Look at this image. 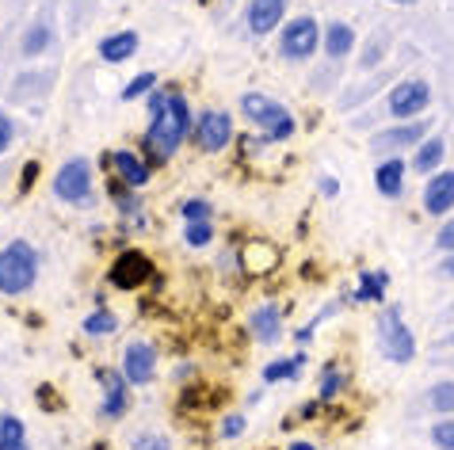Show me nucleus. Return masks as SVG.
<instances>
[{
  "label": "nucleus",
  "mask_w": 454,
  "mask_h": 450,
  "mask_svg": "<svg viewBox=\"0 0 454 450\" xmlns=\"http://www.w3.org/2000/svg\"><path fill=\"white\" fill-rule=\"evenodd\" d=\"M187 134H192V107H187V99L180 92H168V107L149 122L145 145L153 149L157 157H172Z\"/></svg>",
  "instance_id": "1"
},
{
  "label": "nucleus",
  "mask_w": 454,
  "mask_h": 450,
  "mask_svg": "<svg viewBox=\"0 0 454 450\" xmlns=\"http://www.w3.org/2000/svg\"><path fill=\"white\" fill-rule=\"evenodd\" d=\"M35 279H39V256L27 241H12L0 248V294H27Z\"/></svg>",
  "instance_id": "2"
},
{
  "label": "nucleus",
  "mask_w": 454,
  "mask_h": 450,
  "mask_svg": "<svg viewBox=\"0 0 454 450\" xmlns=\"http://www.w3.org/2000/svg\"><path fill=\"white\" fill-rule=\"evenodd\" d=\"M241 115L252 127L263 130V142H286L294 134V115L279 104V99L263 96V92H248L241 96Z\"/></svg>",
  "instance_id": "3"
},
{
  "label": "nucleus",
  "mask_w": 454,
  "mask_h": 450,
  "mask_svg": "<svg viewBox=\"0 0 454 450\" xmlns=\"http://www.w3.org/2000/svg\"><path fill=\"white\" fill-rule=\"evenodd\" d=\"M378 347L389 362H412L416 355V336L401 317V306H386L378 317Z\"/></svg>",
  "instance_id": "4"
},
{
  "label": "nucleus",
  "mask_w": 454,
  "mask_h": 450,
  "mask_svg": "<svg viewBox=\"0 0 454 450\" xmlns=\"http://www.w3.org/2000/svg\"><path fill=\"white\" fill-rule=\"evenodd\" d=\"M325 39V31L317 27V19L313 16H298L283 23V35H279V54L286 61H309L313 54H317V46Z\"/></svg>",
  "instance_id": "5"
},
{
  "label": "nucleus",
  "mask_w": 454,
  "mask_h": 450,
  "mask_svg": "<svg viewBox=\"0 0 454 450\" xmlns=\"http://www.w3.org/2000/svg\"><path fill=\"white\" fill-rule=\"evenodd\" d=\"M386 107H389V115H394L397 122H412V119H420L424 111L432 107V84L420 81V77L401 81V84H394V92H389Z\"/></svg>",
  "instance_id": "6"
},
{
  "label": "nucleus",
  "mask_w": 454,
  "mask_h": 450,
  "mask_svg": "<svg viewBox=\"0 0 454 450\" xmlns=\"http://www.w3.org/2000/svg\"><path fill=\"white\" fill-rule=\"evenodd\" d=\"M427 130H432V119L397 122V127H389V130H378L371 137V149L378 157H401V149H416L420 142H427Z\"/></svg>",
  "instance_id": "7"
},
{
  "label": "nucleus",
  "mask_w": 454,
  "mask_h": 450,
  "mask_svg": "<svg viewBox=\"0 0 454 450\" xmlns=\"http://www.w3.org/2000/svg\"><path fill=\"white\" fill-rule=\"evenodd\" d=\"M54 195L61 203H73V206H84L92 198V165L84 157H73L58 168L54 176Z\"/></svg>",
  "instance_id": "8"
},
{
  "label": "nucleus",
  "mask_w": 454,
  "mask_h": 450,
  "mask_svg": "<svg viewBox=\"0 0 454 450\" xmlns=\"http://www.w3.org/2000/svg\"><path fill=\"white\" fill-rule=\"evenodd\" d=\"M107 279H111V286H119V291H137V286H145L153 279V260L145 252H137V248H126L122 256H115Z\"/></svg>",
  "instance_id": "9"
},
{
  "label": "nucleus",
  "mask_w": 454,
  "mask_h": 450,
  "mask_svg": "<svg viewBox=\"0 0 454 450\" xmlns=\"http://www.w3.org/2000/svg\"><path fill=\"white\" fill-rule=\"evenodd\" d=\"M195 142L207 149V153H218L233 142V115L230 111H207L199 115V127H195Z\"/></svg>",
  "instance_id": "10"
},
{
  "label": "nucleus",
  "mask_w": 454,
  "mask_h": 450,
  "mask_svg": "<svg viewBox=\"0 0 454 450\" xmlns=\"http://www.w3.org/2000/svg\"><path fill=\"white\" fill-rule=\"evenodd\" d=\"M122 374L130 385H149L157 374V352L145 340H130L122 352Z\"/></svg>",
  "instance_id": "11"
},
{
  "label": "nucleus",
  "mask_w": 454,
  "mask_h": 450,
  "mask_svg": "<svg viewBox=\"0 0 454 450\" xmlns=\"http://www.w3.org/2000/svg\"><path fill=\"white\" fill-rule=\"evenodd\" d=\"M454 210V168H439L432 180L424 183V214L443 218Z\"/></svg>",
  "instance_id": "12"
},
{
  "label": "nucleus",
  "mask_w": 454,
  "mask_h": 450,
  "mask_svg": "<svg viewBox=\"0 0 454 450\" xmlns=\"http://www.w3.org/2000/svg\"><path fill=\"white\" fill-rule=\"evenodd\" d=\"M286 16V0H252L248 4V31L252 35H271Z\"/></svg>",
  "instance_id": "13"
},
{
  "label": "nucleus",
  "mask_w": 454,
  "mask_h": 450,
  "mask_svg": "<svg viewBox=\"0 0 454 450\" xmlns=\"http://www.w3.org/2000/svg\"><path fill=\"white\" fill-rule=\"evenodd\" d=\"M99 382H104V390H107V397H104V416L107 420H119L126 408H130V393H126V374H119V370H99Z\"/></svg>",
  "instance_id": "14"
},
{
  "label": "nucleus",
  "mask_w": 454,
  "mask_h": 450,
  "mask_svg": "<svg viewBox=\"0 0 454 450\" xmlns=\"http://www.w3.org/2000/svg\"><path fill=\"white\" fill-rule=\"evenodd\" d=\"M248 332L256 336L260 344H279V336H283V314L271 302L256 306V309H252V317H248Z\"/></svg>",
  "instance_id": "15"
},
{
  "label": "nucleus",
  "mask_w": 454,
  "mask_h": 450,
  "mask_svg": "<svg viewBox=\"0 0 454 450\" xmlns=\"http://www.w3.org/2000/svg\"><path fill=\"white\" fill-rule=\"evenodd\" d=\"M405 172H409V165H405L401 157H386L382 165L374 168V187H378V195L401 198V191H405Z\"/></svg>",
  "instance_id": "16"
},
{
  "label": "nucleus",
  "mask_w": 454,
  "mask_h": 450,
  "mask_svg": "<svg viewBox=\"0 0 454 450\" xmlns=\"http://www.w3.org/2000/svg\"><path fill=\"white\" fill-rule=\"evenodd\" d=\"M443 157H447L443 137H427V142H420L416 145V153H412V172H420V176H435V172L443 168Z\"/></svg>",
  "instance_id": "17"
},
{
  "label": "nucleus",
  "mask_w": 454,
  "mask_h": 450,
  "mask_svg": "<svg viewBox=\"0 0 454 450\" xmlns=\"http://www.w3.org/2000/svg\"><path fill=\"white\" fill-rule=\"evenodd\" d=\"M111 165H115V172H119V180L126 183V187H145L149 183V165L137 153H130V149H119L115 157H111Z\"/></svg>",
  "instance_id": "18"
},
{
  "label": "nucleus",
  "mask_w": 454,
  "mask_h": 450,
  "mask_svg": "<svg viewBox=\"0 0 454 450\" xmlns=\"http://www.w3.org/2000/svg\"><path fill=\"white\" fill-rule=\"evenodd\" d=\"M321 46H325V54H329L333 61L348 58L351 50H356V31H351V23H329V27H325Z\"/></svg>",
  "instance_id": "19"
},
{
  "label": "nucleus",
  "mask_w": 454,
  "mask_h": 450,
  "mask_svg": "<svg viewBox=\"0 0 454 450\" xmlns=\"http://www.w3.org/2000/svg\"><path fill=\"white\" fill-rule=\"evenodd\" d=\"M130 54H137V31H115L99 43V58L111 61V66H119V61H126Z\"/></svg>",
  "instance_id": "20"
},
{
  "label": "nucleus",
  "mask_w": 454,
  "mask_h": 450,
  "mask_svg": "<svg viewBox=\"0 0 454 450\" xmlns=\"http://www.w3.org/2000/svg\"><path fill=\"white\" fill-rule=\"evenodd\" d=\"M386 286L389 275L386 271H359V286H356V302H386Z\"/></svg>",
  "instance_id": "21"
},
{
  "label": "nucleus",
  "mask_w": 454,
  "mask_h": 450,
  "mask_svg": "<svg viewBox=\"0 0 454 450\" xmlns=\"http://www.w3.org/2000/svg\"><path fill=\"white\" fill-rule=\"evenodd\" d=\"M0 450H27V431H23V420L0 416Z\"/></svg>",
  "instance_id": "22"
},
{
  "label": "nucleus",
  "mask_w": 454,
  "mask_h": 450,
  "mask_svg": "<svg viewBox=\"0 0 454 450\" xmlns=\"http://www.w3.org/2000/svg\"><path fill=\"white\" fill-rule=\"evenodd\" d=\"M427 408L435 412V416H454V382H435L432 390H427Z\"/></svg>",
  "instance_id": "23"
},
{
  "label": "nucleus",
  "mask_w": 454,
  "mask_h": 450,
  "mask_svg": "<svg viewBox=\"0 0 454 450\" xmlns=\"http://www.w3.org/2000/svg\"><path fill=\"white\" fill-rule=\"evenodd\" d=\"M348 390V374L336 367V362H329V367L321 370V390H317V397L321 401H333V397H340Z\"/></svg>",
  "instance_id": "24"
},
{
  "label": "nucleus",
  "mask_w": 454,
  "mask_h": 450,
  "mask_svg": "<svg viewBox=\"0 0 454 450\" xmlns=\"http://www.w3.org/2000/svg\"><path fill=\"white\" fill-rule=\"evenodd\" d=\"M301 362H306V355H290V359H275L263 367V382H286V378H298Z\"/></svg>",
  "instance_id": "25"
},
{
  "label": "nucleus",
  "mask_w": 454,
  "mask_h": 450,
  "mask_svg": "<svg viewBox=\"0 0 454 450\" xmlns=\"http://www.w3.org/2000/svg\"><path fill=\"white\" fill-rule=\"evenodd\" d=\"M54 43V35H50V27L46 23H35V27L23 35V54L27 58H39V54H46V46Z\"/></svg>",
  "instance_id": "26"
},
{
  "label": "nucleus",
  "mask_w": 454,
  "mask_h": 450,
  "mask_svg": "<svg viewBox=\"0 0 454 450\" xmlns=\"http://www.w3.org/2000/svg\"><path fill=\"white\" fill-rule=\"evenodd\" d=\"M115 314H107V309H96V314H88L84 317V332L88 336H111L115 332Z\"/></svg>",
  "instance_id": "27"
},
{
  "label": "nucleus",
  "mask_w": 454,
  "mask_h": 450,
  "mask_svg": "<svg viewBox=\"0 0 454 450\" xmlns=\"http://www.w3.org/2000/svg\"><path fill=\"white\" fill-rule=\"evenodd\" d=\"M432 443L435 450H454V416H443L432 423Z\"/></svg>",
  "instance_id": "28"
},
{
  "label": "nucleus",
  "mask_w": 454,
  "mask_h": 450,
  "mask_svg": "<svg viewBox=\"0 0 454 450\" xmlns=\"http://www.w3.org/2000/svg\"><path fill=\"white\" fill-rule=\"evenodd\" d=\"M184 241L192 244V248H203V244H210V241H214V225H210V221H187Z\"/></svg>",
  "instance_id": "29"
},
{
  "label": "nucleus",
  "mask_w": 454,
  "mask_h": 450,
  "mask_svg": "<svg viewBox=\"0 0 454 450\" xmlns=\"http://www.w3.org/2000/svg\"><path fill=\"white\" fill-rule=\"evenodd\" d=\"M153 84H157V73H137V77L122 89V99H137V96L153 92Z\"/></svg>",
  "instance_id": "30"
},
{
  "label": "nucleus",
  "mask_w": 454,
  "mask_h": 450,
  "mask_svg": "<svg viewBox=\"0 0 454 450\" xmlns=\"http://www.w3.org/2000/svg\"><path fill=\"white\" fill-rule=\"evenodd\" d=\"M180 214L187 221H210V203H203V198H187V203L180 206Z\"/></svg>",
  "instance_id": "31"
},
{
  "label": "nucleus",
  "mask_w": 454,
  "mask_h": 450,
  "mask_svg": "<svg viewBox=\"0 0 454 450\" xmlns=\"http://www.w3.org/2000/svg\"><path fill=\"white\" fill-rule=\"evenodd\" d=\"M134 450H172V443L165 439V435H137Z\"/></svg>",
  "instance_id": "32"
},
{
  "label": "nucleus",
  "mask_w": 454,
  "mask_h": 450,
  "mask_svg": "<svg viewBox=\"0 0 454 450\" xmlns=\"http://www.w3.org/2000/svg\"><path fill=\"white\" fill-rule=\"evenodd\" d=\"M435 244H439V248H443V252H447V256L454 252V218H447V221H443V229H439V237H435Z\"/></svg>",
  "instance_id": "33"
},
{
  "label": "nucleus",
  "mask_w": 454,
  "mask_h": 450,
  "mask_svg": "<svg viewBox=\"0 0 454 450\" xmlns=\"http://www.w3.org/2000/svg\"><path fill=\"white\" fill-rule=\"evenodd\" d=\"M245 431V416H225L222 420V439H237Z\"/></svg>",
  "instance_id": "34"
},
{
  "label": "nucleus",
  "mask_w": 454,
  "mask_h": 450,
  "mask_svg": "<svg viewBox=\"0 0 454 450\" xmlns=\"http://www.w3.org/2000/svg\"><path fill=\"white\" fill-rule=\"evenodd\" d=\"M382 46H386V39H374L371 43V50L363 54V69H374L378 66V58H382Z\"/></svg>",
  "instance_id": "35"
},
{
  "label": "nucleus",
  "mask_w": 454,
  "mask_h": 450,
  "mask_svg": "<svg viewBox=\"0 0 454 450\" xmlns=\"http://www.w3.org/2000/svg\"><path fill=\"white\" fill-rule=\"evenodd\" d=\"M12 134H16V130H12V119L4 115V111H0V153H4V149L12 145Z\"/></svg>",
  "instance_id": "36"
},
{
  "label": "nucleus",
  "mask_w": 454,
  "mask_h": 450,
  "mask_svg": "<svg viewBox=\"0 0 454 450\" xmlns=\"http://www.w3.org/2000/svg\"><path fill=\"white\" fill-rule=\"evenodd\" d=\"M439 271H443L447 279H454V252H450V256H443V264H439Z\"/></svg>",
  "instance_id": "37"
},
{
  "label": "nucleus",
  "mask_w": 454,
  "mask_h": 450,
  "mask_svg": "<svg viewBox=\"0 0 454 450\" xmlns=\"http://www.w3.org/2000/svg\"><path fill=\"white\" fill-rule=\"evenodd\" d=\"M336 191H340V183H336V180H321V195H329V198H333Z\"/></svg>",
  "instance_id": "38"
},
{
  "label": "nucleus",
  "mask_w": 454,
  "mask_h": 450,
  "mask_svg": "<svg viewBox=\"0 0 454 450\" xmlns=\"http://www.w3.org/2000/svg\"><path fill=\"white\" fill-rule=\"evenodd\" d=\"M35 172H39V165H27V168H23V187L35 183Z\"/></svg>",
  "instance_id": "39"
},
{
  "label": "nucleus",
  "mask_w": 454,
  "mask_h": 450,
  "mask_svg": "<svg viewBox=\"0 0 454 450\" xmlns=\"http://www.w3.org/2000/svg\"><path fill=\"white\" fill-rule=\"evenodd\" d=\"M286 450H317V446H313V443H306V439H298V443H290Z\"/></svg>",
  "instance_id": "40"
},
{
  "label": "nucleus",
  "mask_w": 454,
  "mask_h": 450,
  "mask_svg": "<svg viewBox=\"0 0 454 450\" xmlns=\"http://www.w3.org/2000/svg\"><path fill=\"white\" fill-rule=\"evenodd\" d=\"M389 4H401V8H409V4H416V0H389Z\"/></svg>",
  "instance_id": "41"
},
{
  "label": "nucleus",
  "mask_w": 454,
  "mask_h": 450,
  "mask_svg": "<svg viewBox=\"0 0 454 450\" xmlns=\"http://www.w3.org/2000/svg\"><path fill=\"white\" fill-rule=\"evenodd\" d=\"M443 344H447V347H454V332H450V336H443Z\"/></svg>",
  "instance_id": "42"
},
{
  "label": "nucleus",
  "mask_w": 454,
  "mask_h": 450,
  "mask_svg": "<svg viewBox=\"0 0 454 450\" xmlns=\"http://www.w3.org/2000/svg\"><path fill=\"white\" fill-rule=\"evenodd\" d=\"M447 314H450V317H454V306H450V309H447Z\"/></svg>",
  "instance_id": "43"
},
{
  "label": "nucleus",
  "mask_w": 454,
  "mask_h": 450,
  "mask_svg": "<svg viewBox=\"0 0 454 450\" xmlns=\"http://www.w3.org/2000/svg\"><path fill=\"white\" fill-rule=\"evenodd\" d=\"M199 4H207V0H199Z\"/></svg>",
  "instance_id": "44"
}]
</instances>
